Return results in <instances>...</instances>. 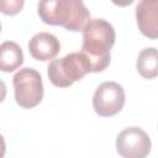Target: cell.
I'll return each instance as SVG.
<instances>
[{
	"instance_id": "obj_1",
	"label": "cell",
	"mask_w": 158,
	"mask_h": 158,
	"mask_svg": "<svg viewBox=\"0 0 158 158\" xmlns=\"http://www.w3.org/2000/svg\"><path fill=\"white\" fill-rule=\"evenodd\" d=\"M81 53L91 65V72H102L110 64V51L115 44L116 35L112 25L102 19H90L84 26Z\"/></svg>"
},
{
	"instance_id": "obj_2",
	"label": "cell",
	"mask_w": 158,
	"mask_h": 158,
	"mask_svg": "<svg viewBox=\"0 0 158 158\" xmlns=\"http://www.w3.org/2000/svg\"><path fill=\"white\" fill-rule=\"evenodd\" d=\"M37 12L44 23L63 26L73 32L81 31L90 20L84 0H40Z\"/></svg>"
},
{
	"instance_id": "obj_3",
	"label": "cell",
	"mask_w": 158,
	"mask_h": 158,
	"mask_svg": "<svg viewBox=\"0 0 158 158\" xmlns=\"http://www.w3.org/2000/svg\"><path fill=\"white\" fill-rule=\"evenodd\" d=\"M90 72V62L81 52H73L62 58L52 59L47 67L48 78L57 88H68Z\"/></svg>"
},
{
	"instance_id": "obj_4",
	"label": "cell",
	"mask_w": 158,
	"mask_h": 158,
	"mask_svg": "<svg viewBox=\"0 0 158 158\" xmlns=\"http://www.w3.org/2000/svg\"><path fill=\"white\" fill-rule=\"evenodd\" d=\"M15 100L23 109L37 106L43 98V84L41 74L33 68H22L12 78Z\"/></svg>"
},
{
	"instance_id": "obj_5",
	"label": "cell",
	"mask_w": 158,
	"mask_h": 158,
	"mask_svg": "<svg viewBox=\"0 0 158 158\" xmlns=\"http://www.w3.org/2000/svg\"><path fill=\"white\" fill-rule=\"evenodd\" d=\"M125 105V90L116 81L101 83L94 93L93 107L101 117H111L118 114Z\"/></svg>"
},
{
	"instance_id": "obj_6",
	"label": "cell",
	"mask_w": 158,
	"mask_h": 158,
	"mask_svg": "<svg viewBox=\"0 0 158 158\" xmlns=\"http://www.w3.org/2000/svg\"><path fill=\"white\" fill-rule=\"evenodd\" d=\"M151 138L139 127L123 128L116 138V151L123 158H143L151 152Z\"/></svg>"
},
{
	"instance_id": "obj_7",
	"label": "cell",
	"mask_w": 158,
	"mask_h": 158,
	"mask_svg": "<svg viewBox=\"0 0 158 158\" xmlns=\"http://www.w3.org/2000/svg\"><path fill=\"white\" fill-rule=\"evenodd\" d=\"M136 20L141 33L151 40L158 36V0H139Z\"/></svg>"
},
{
	"instance_id": "obj_8",
	"label": "cell",
	"mask_w": 158,
	"mask_h": 158,
	"mask_svg": "<svg viewBox=\"0 0 158 158\" xmlns=\"http://www.w3.org/2000/svg\"><path fill=\"white\" fill-rule=\"evenodd\" d=\"M30 54L37 60L53 59L60 51V43L56 36L49 32H38L28 42Z\"/></svg>"
},
{
	"instance_id": "obj_9",
	"label": "cell",
	"mask_w": 158,
	"mask_h": 158,
	"mask_svg": "<svg viewBox=\"0 0 158 158\" xmlns=\"http://www.w3.org/2000/svg\"><path fill=\"white\" fill-rule=\"evenodd\" d=\"M23 63V53L21 47L12 41H6L0 44V70L14 72Z\"/></svg>"
},
{
	"instance_id": "obj_10",
	"label": "cell",
	"mask_w": 158,
	"mask_h": 158,
	"mask_svg": "<svg viewBox=\"0 0 158 158\" xmlns=\"http://www.w3.org/2000/svg\"><path fill=\"white\" fill-rule=\"evenodd\" d=\"M137 70L146 79H153L158 75V63H157V49L154 47H148L141 51L137 58Z\"/></svg>"
},
{
	"instance_id": "obj_11",
	"label": "cell",
	"mask_w": 158,
	"mask_h": 158,
	"mask_svg": "<svg viewBox=\"0 0 158 158\" xmlns=\"http://www.w3.org/2000/svg\"><path fill=\"white\" fill-rule=\"evenodd\" d=\"M25 0H0V12L4 15H17L23 7Z\"/></svg>"
},
{
	"instance_id": "obj_12",
	"label": "cell",
	"mask_w": 158,
	"mask_h": 158,
	"mask_svg": "<svg viewBox=\"0 0 158 158\" xmlns=\"http://www.w3.org/2000/svg\"><path fill=\"white\" fill-rule=\"evenodd\" d=\"M115 5H117V6H121V7H125V6H128V5H131L135 0H111Z\"/></svg>"
},
{
	"instance_id": "obj_13",
	"label": "cell",
	"mask_w": 158,
	"mask_h": 158,
	"mask_svg": "<svg viewBox=\"0 0 158 158\" xmlns=\"http://www.w3.org/2000/svg\"><path fill=\"white\" fill-rule=\"evenodd\" d=\"M5 96H6V85H5V83L0 79V102L4 101Z\"/></svg>"
},
{
	"instance_id": "obj_14",
	"label": "cell",
	"mask_w": 158,
	"mask_h": 158,
	"mask_svg": "<svg viewBox=\"0 0 158 158\" xmlns=\"http://www.w3.org/2000/svg\"><path fill=\"white\" fill-rule=\"evenodd\" d=\"M5 152H6V144H5V139H4V137L0 135V158L5 156Z\"/></svg>"
},
{
	"instance_id": "obj_15",
	"label": "cell",
	"mask_w": 158,
	"mask_h": 158,
	"mask_svg": "<svg viewBox=\"0 0 158 158\" xmlns=\"http://www.w3.org/2000/svg\"><path fill=\"white\" fill-rule=\"evenodd\" d=\"M0 32H1V23H0Z\"/></svg>"
}]
</instances>
